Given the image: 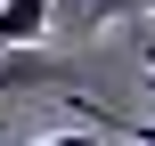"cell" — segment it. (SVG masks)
<instances>
[{"label": "cell", "mask_w": 155, "mask_h": 146, "mask_svg": "<svg viewBox=\"0 0 155 146\" xmlns=\"http://www.w3.org/2000/svg\"><path fill=\"white\" fill-rule=\"evenodd\" d=\"M16 146H98L90 130H57V138H16Z\"/></svg>", "instance_id": "5"}, {"label": "cell", "mask_w": 155, "mask_h": 146, "mask_svg": "<svg viewBox=\"0 0 155 146\" xmlns=\"http://www.w3.org/2000/svg\"><path fill=\"white\" fill-rule=\"evenodd\" d=\"M16 89H65V65L49 49H0V98Z\"/></svg>", "instance_id": "1"}, {"label": "cell", "mask_w": 155, "mask_h": 146, "mask_svg": "<svg viewBox=\"0 0 155 146\" xmlns=\"http://www.w3.org/2000/svg\"><path fill=\"white\" fill-rule=\"evenodd\" d=\"M147 73H155V41H147Z\"/></svg>", "instance_id": "6"}, {"label": "cell", "mask_w": 155, "mask_h": 146, "mask_svg": "<svg viewBox=\"0 0 155 146\" xmlns=\"http://www.w3.org/2000/svg\"><path fill=\"white\" fill-rule=\"evenodd\" d=\"M123 16H147V0H57V33H98Z\"/></svg>", "instance_id": "3"}, {"label": "cell", "mask_w": 155, "mask_h": 146, "mask_svg": "<svg viewBox=\"0 0 155 146\" xmlns=\"http://www.w3.org/2000/svg\"><path fill=\"white\" fill-rule=\"evenodd\" d=\"M147 8H155V0H147Z\"/></svg>", "instance_id": "7"}, {"label": "cell", "mask_w": 155, "mask_h": 146, "mask_svg": "<svg viewBox=\"0 0 155 146\" xmlns=\"http://www.w3.org/2000/svg\"><path fill=\"white\" fill-rule=\"evenodd\" d=\"M57 24V0H0V49H41Z\"/></svg>", "instance_id": "2"}, {"label": "cell", "mask_w": 155, "mask_h": 146, "mask_svg": "<svg viewBox=\"0 0 155 146\" xmlns=\"http://www.w3.org/2000/svg\"><path fill=\"white\" fill-rule=\"evenodd\" d=\"M74 106H82V122H98V130H123L131 146H155V122H123V114H106L98 98H74Z\"/></svg>", "instance_id": "4"}]
</instances>
